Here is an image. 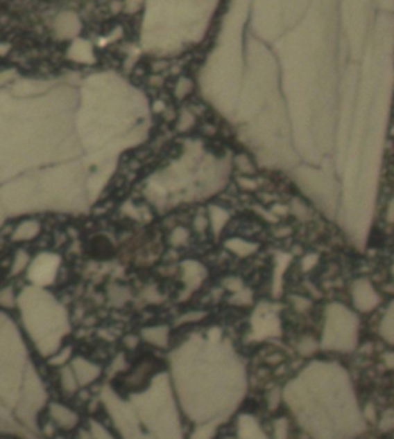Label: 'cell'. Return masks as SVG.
<instances>
[{
	"label": "cell",
	"instance_id": "6da1fadb",
	"mask_svg": "<svg viewBox=\"0 0 394 439\" xmlns=\"http://www.w3.org/2000/svg\"><path fill=\"white\" fill-rule=\"evenodd\" d=\"M174 387L184 413L196 427L217 433L246 391L245 370L230 347L191 339L171 358Z\"/></svg>",
	"mask_w": 394,
	"mask_h": 439
},
{
	"label": "cell",
	"instance_id": "7a4b0ae2",
	"mask_svg": "<svg viewBox=\"0 0 394 439\" xmlns=\"http://www.w3.org/2000/svg\"><path fill=\"white\" fill-rule=\"evenodd\" d=\"M284 401L311 439H356L367 429L351 379L339 364H309L285 387Z\"/></svg>",
	"mask_w": 394,
	"mask_h": 439
},
{
	"label": "cell",
	"instance_id": "3957f363",
	"mask_svg": "<svg viewBox=\"0 0 394 439\" xmlns=\"http://www.w3.org/2000/svg\"><path fill=\"white\" fill-rule=\"evenodd\" d=\"M103 402L122 439H184L182 421L171 382L157 375L145 392L130 401L105 391Z\"/></svg>",
	"mask_w": 394,
	"mask_h": 439
},
{
	"label": "cell",
	"instance_id": "277c9868",
	"mask_svg": "<svg viewBox=\"0 0 394 439\" xmlns=\"http://www.w3.org/2000/svg\"><path fill=\"white\" fill-rule=\"evenodd\" d=\"M22 310L26 329L39 350L44 355L58 350L60 338L68 330L65 310L44 292L24 294Z\"/></svg>",
	"mask_w": 394,
	"mask_h": 439
},
{
	"label": "cell",
	"instance_id": "5b68a950",
	"mask_svg": "<svg viewBox=\"0 0 394 439\" xmlns=\"http://www.w3.org/2000/svg\"><path fill=\"white\" fill-rule=\"evenodd\" d=\"M357 316L350 309L342 306V304H332V306H328L322 346L328 350L350 352L357 344Z\"/></svg>",
	"mask_w": 394,
	"mask_h": 439
},
{
	"label": "cell",
	"instance_id": "8992f818",
	"mask_svg": "<svg viewBox=\"0 0 394 439\" xmlns=\"http://www.w3.org/2000/svg\"><path fill=\"white\" fill-rule=\"evenodd\" d=\"M353 301L354 306L362 310V312H370L375 309L379 303H381V296L375 290L367 280H361L356 283L353 289Z\"/></svg>",
	"mask_w": 394,
	"mask_h": 439
},
{
	"label": "cell",
	"instance_id": "52a82bcc",
	"mask_svg": "<svg viewBox=\"0 0 394 439\" xmlns=\"http://www.w3.org/2000/svg\"><path fill=\"white\" fill-rule=\"evenodd\" d=\"M237 433L241 439H268L255 416L242 415L237 421Z\"/></svg>",
	"mask_w": 394,
	"mask_h": 439
},
{
	"label": "cell",
	"instance_id": "ba28073f",
	"mask_svg": "<svg viewBox=\"0 0 394 439\" xmlns=\"http://www.w3.org/2000/svg\"><path fill=\"white\" fill-rule=\"evenodd\" d=\"M49 415H51L53 421L63 430H71L79 422V416L76 412L62 404H55V402L49 406Z\"/></svg>",
	"mask_w": 394,
	"mask_h": 439
},
{
	"label": "cell",
	"instance_id": "9c48e42d",
	"mask_svg": "<svg viewBox=\"0 0 394 439\" xmlns=\"http://www.w3.org/2000/svg\"><path fill=\"white\" fill-rule=\"evenodd\" d=\"M73 370L76 373L77 379H79L80 386H85V384H89V382H93L98 377V372H101L98 370V367H96L91 363H87L85 359H76L73 363Z\"/></svg>",
	"mask_w": 394,
	"mask_h": 439
},
{
	"label": "cell",
	"instance_id": "30bf717a",
	"mask_svg": "<svg viewBox=\"0 0 394 439\" xmlns=\"http://www.w3.org/2000/svg\"><path fill=\"white\" fill-rule=\"evenodd\" d=\"M381 335L385 341L394 344V301H391L381 321Z\"/></svg>",
	"mask_w": 394,
	"mask_h": 439
},
{
	"label": "cell",
	"instance_id": "8fae6325",
	"mask_svg": "<svg viewBox=\"0 0 394 439\" xmlns=\"http://www.w3.org/2000/svg\"><path fill=\"white\" fill-rule=\"evenodd\" d=\"M77 382H79V379H77L74 370H69V369L63 370V373H62V386H63V388H65L68 393L76 392Z\"/></svg>",
	"mask_w": 394,
	"mask_h": 439
},
{
	"label": "cell",
	"instance_id": "7c38bea8",
	"mask_svg": "<svg viewBox=\"0 0 394 439\" xmlns=\"http://www.w3.org/2000/svg\"><path fill=\"white\" fill-rule=\"evenodd\" d=\"M145 338L148 339V341H151L154 344H159V346H165L166 344V330L162 328V329H150L145 332Z\"/></svg>",
	"mask_w": 394,
	"mask_h": 439
},
{
	"label": "cell",
	"instance_id": "4fadbf2b",
	"mask_svg": "<svg viewBox=\"0 0 394 439\" xmlns=\"http://www.w3.org/2000/svg\"><path fill=\"white\" fill-rule=\"evenodd\" d=\"M89 431L94 439H116L107 429L102 426V424H98L97 421L89 422Z\"/></svg>",
	"mask_w": 394,
	"mask_h": 439
},
{
	"label": "cell",
	"instance_id": "5bb4252c",
	"mask_svg": "<svg viewBox=\"0 0 394 439\" xmlns=\"http://www.w3.org/2000/svg\"><path fill=\"white\" fill-rule=\"evenodd\" d=\"M274 438L288 439V421L285 418H280V420L274 422Z\"/></svg>",
	"mask_w": 394,
	"mask_h": 439
},
{
	"label": "cell",
	"instance_id": "9a60e30c",
	"mask_svg": "<svg viewBox=\"0 0 394 439\" xmlns=\"http://www.w3.org/2000/svg\"><path fill=\"white\" fill-rule=\"evenodd\" d=\"M393 427H394V415H391V416L385 415L382 422H381V429L382 430H391Z\"/></svg>",
	"mask_w": 394,
	"mask_h": 439
},
{
	"label": "cell",
	"instance_id": "2e32d148",
	"mask_svg": "<svg viewBox=\"0 0 394 439\" xmlns=\"http://www.w3.org/2000/svg\"><path fill=\"white\" fill-rule=\"evenodd\" d=\"M386 220H388V222H391V223H394V198L390 201L388 209H386Z\"/></svg>",
	"mask_w": 394,
	"mask_h": 439
},
{
	"label": "cell",
	"instance_id": "e0dca14e",
	"mask_svg": "<svg viewBox=\"0 0 394 439\" xmlns=\"http://www.w3.org/2000/svg\"><path fill=\"white\" fill-rule=\"evenodd\" d=\"M58 439H62V438H58Z\"/></svg>",
	"mask_w": 394,
	"mask_h": 439
}]
</instances>
